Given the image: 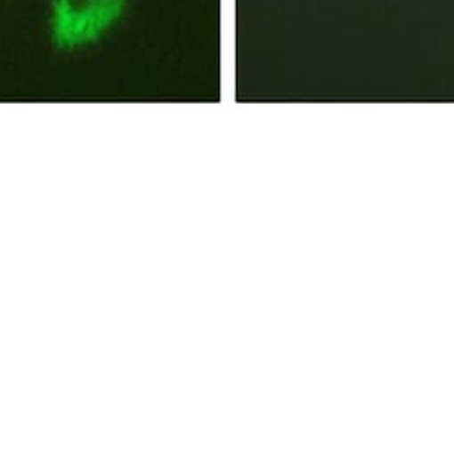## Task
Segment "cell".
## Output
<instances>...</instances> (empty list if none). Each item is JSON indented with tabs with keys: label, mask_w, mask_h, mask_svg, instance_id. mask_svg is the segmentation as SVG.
Masks as SVG:
<instances>
[{
	"label": "cell",
	"mask_w": 454,
	"mask_h": 455,
	"mask_svg": "<svg viewBox=\"0 0 454 455\" xmlns=\"http://www.w3.org/2000/svg\"><path fill=\"white\" fill-rule=\"evenodd\" d=\"M127 0H51V36L60 51L101 40L124 15Z\"/></svg>",
	"instance_id": "obj_1"
}]
</instances>
